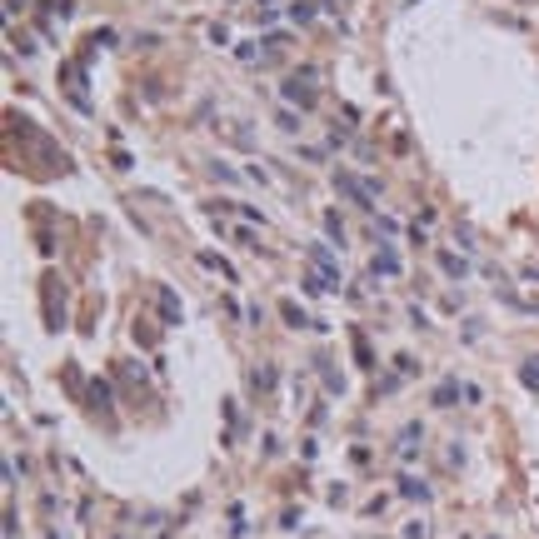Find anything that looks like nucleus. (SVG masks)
<instances>
[{"label":"nucleus","mask_w":539,"mask_h":539,"mask_svg":"<svg viewBox=\"0 0 539 539\" xmlns=\"http://www.w3.org/2000/svg\"><path fill=\"white\" fill-rule=\"evenodd\" d=\"M285 320H290V325L300 330V325H315V320H305V310H295V305H285ZM320 330V325H315Z\"/></svg>","instance_id":"f8f14e48"},{"label":"nucleus","mask_w":539,"mask_h":539,"mask_svg":"<svg viewBox=\"0 0 539 539\" xmlns=\"http://www.w3.org/2000/svg\"><path fill=\"white\" fill-rule=\"evenodd\" d=\"M370 270H375V275H390V280H395V275H400L404 265H400V255H395V250H375V260H370Z\"/></svg>","instance_id":"20e7f679"},{"label":"nucleus","mask_w":539,"mask_h":539,"mask_svg":"<svg viewBox=\"0 0 539 539\" xmlns=\"http://www.w3.org/2000/svg\"><path fill=\"white\" fill-rule=\"evenodd\" d=\"M429 400H435V404H455V400H460V384H440Z\"/></svg>","instance_id":"9b49d317"},{"label":"nucleus","mask_w":539,"mask_h":539,"mask_svg":"<svg viewBox=\"0 0 539 539\" xmlns=\"http://www.w3.org/2000/svg\"><path fill=\"white\" fill-rule=\"evenodd\" d=\"M280 95H285V100L295 105V110H315V90L305 85V75H290L285 85H280Z\"/></svg>","instance_id":"f03ea898"},{"label":"nucleus","mask_w":539,"mask_h":539,"mask_svg":"<svg viewBox=\"0 0 539 539\" xmlns=\"http://www.w3.org/2000/svg\"><path fill=\"white\" fill-rule=\"evenodd\" d=\"M325 235H330V245H344V240H350V230H344V215H340V210L325 215Z\"/></svg>","instance_id":"39448f33"},{"label":"nucleus","mask_w":539,"mask_h":539,"mask_svg":"<svg viewBox=\"0 0 539 539\" xmlns=\"http://www.w3.org/2000/svg\"><path fill=\"white\" fill-rule=\"evenodd\" d=\"M160 315L170 320V325L180 320V305H175V295H170V290H160Z\"/></svg>","instance_id":"1a4fd4ad"},{"label":"nucleus","mask_w":539,"mask_h":539,"mask_svg":"<svg viewBox=\"0 0 539 539\" xmlns=\"http://www.w3.org/2000/svg\"><path fill=\"white\" fill-rule=\"evenodd\" d=\"M400 494H404L409 504H429V484L415 480V474H400Z\"/></svg>","instance_id":"7ed1b4c3"},{"label":"nucleus","mask_w":539,"mask_h":539,"mask_svg":"<svg viewBox=\"0 0 539 539\" xmlns=\"http://www.w3.org/2000/svg\"><path fill=\"white\" fill-rule=\"evenodd\" d=\"M404 539H429V525H420V520L404 525Z\"/></svg>","instance_id":"ddd939ff"},{"label":"nucleus","mask_w":539,"mask_h":539,"mask_svg":"<svg viewBox=\"0 0 539 539\" xmlns=\"http://www.w3.org/2000/svg\"><path fill=\"white\" fill-rule=\"evenodd\" d=\"M305 260H310V270H315V275H325L330 285H340V260H335V250H330L325 240H315V245L305 250Z\"/></svg>","instance_id":"f257e3e1"},{"label":"nucleus","mask_w":539,"mask_h":539,"mask_svg":"<svg viewBox=\"0 0 539 539\" xmlns=\"http://www.w3.org/2000/svg\"><path fill=\"white\" fill-rule=\"evenodd\" d=\"M440 270H444L449 280H460V275H469V260H460V255H449V250H440Z\"/></svg>","instance_id":"0eeeda50"},{"label":"nucleus","mask_w":539,"mask_h":539,"mask_svg":"<svg viewBox=\"0 0 539 539\" xmlns=\"http://www.w3.org/2000/svg\"><path fill=\"white\" fill-rule=\"evenodd\" d=\"M520 380L529 384V390H539V355H534V360H525V370H520Z\"/></svg>","instance_id":"9d476101"},{"label":"nucleus","mask_w":539,"mask_h":539,"mask_svg":"<svg viewBox=\"0 0 539 539\" xmlns=\"http://www.w3.org/2000/svg\"><path fill=\"white\" fill-rule=\"evenodd\" d=\"M285 50H290V35L270 30V35H265V55H285Z\"/></svg>","instance_id":"6e6552de"},{"label":"nucleus","mask_w":539,"mask_h":539,"mask_svg":"<svg viewBox=\"0 0 539 539\" xmlns=\"http://www.w3.org/2000/svg\"><path fill=\"white\" fill-rule=\"evenodd\" d=\"M320 10H325L320 0H300V6H290V20H295V26H310V20H315Z\"/></svg>","instance_id":"423d86ee"}]
</instances>
